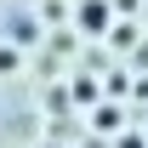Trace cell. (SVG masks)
I'll list each match as a JSON object with an SVG mask.
<instances>
[{
    "label": "cell",
    "instance_id": "cell-1",
    "mask_svg": "<svg viewBox=\"0 0 148 148\" xmlns=\"http://www.w3.org/2000/svg\"><path fill=\"white\" fill-rule=\"evenodd\" d=\"M74 23L86 34H108V0H80L74 6Z\"/></svg>",
    "mask_w": 148,
    "mask_h": 148
},
{
    "label": "cell",
    "instance_id": "cell-2",
    "mask_svg": "<svg viewBox=\"0 0 148 148\" xmlns=\"http://www.w3.org/2000/svg\"><path fill=\"white\" fill-rule=\"evenodd\" d=\"M97 131H120V108L114 103H97V120H91Z\"/></svg>",
    "mask_w": 148,
    "mask_h": 148
},
{
    "label": "cell",
    "instance_id": "cell-4",
    "mask_svg": "<svg viewBox=\"0 0 148 148\" xmlns=\"http://www.w3.org/2000/svg\"><path fill=\"white\" fill-rule=\"evenodd\" d=\"M97 97H103L97 80H74V103H97Z\"/></svg>",
    "mask_w": 148,
    "mask_h": 148
},
{
    "label": "cell",
    "instance_id": "cell-3",
    "mask_svg": "<svg viewBox=\"0 0 148 148\" xmlns=\"http://www.w3.org/2000/svg\"><path fill=\"white\" fill-rule=\"evenodd\" d=\"M12 40H17V46H29V40H40V23L17 17V23H12Z\"/></svg>",
    "mask_w": 148,
    "mask_h": 148
},
{
    "label": "cell",
    "instance_id": "cell-5",
    "mask_svg": "<svg viewBox=\"0 0 148 148\" xmlns=\"http://www.w3.org/2000/svg\"><path fill=\"white\" fill-rule=\"evenodd\" d=\"M6 69H17V51H12V46H0V74Z\"/></svg>",
    "mask_w": 148,
    "mask_h": 148
},
{
    "label": "cell",
    "instance_id": "cell-6",
    "mask_svg": "<svg viewBox=\"0 0 148 148\" xmlns=\"http://www.w3.org/2000/svg\"><path fill=\"white\" fill-rule=\"evenodd\" d=\"M114 148H143V137H120V143H114Z\"/></svg>",
    "mask_w": 148,
    "mask_h": 148
}]
</instances>
